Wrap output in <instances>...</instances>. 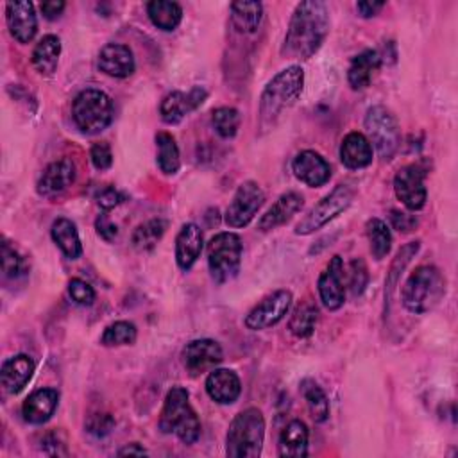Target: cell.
<instances>
[{
    "label": "cell",
    "instance_id": "21",
    "mask_svg": "<svg viewBox=\"0 0 458 458\" xmlns=\"http://www.w3.org/2000/svg\"><path fill=\"white\" fill-rule=\"evenodd\" d=\"M204 247V236L197 224H184L175 236V261L181 270H190Z\"/></svg>",
    "mask_w": 458,
    "mask_h": 458
},
{
    "label": "cell",
    "instance_id": "46",
    "mask_svg": "<svg viewBox=\"0 0 458 458\" xmlns=\"http://www.w3.org/2000/svg\"><path fill=\"white\" fill-rule=\"evenodd\" d=\"M95 229H97V234L106 240V242H113L118 234V227L116 224L111 222V218L107 215H100L97 220H95Z\"/></svg>",
    "mask_w": 458,
    "mask_h": 458
},
{
    "label": "cell",
    "instance_id": "26",
    "mask_svg": "<svg viewBox=\"0 0 458 458\" xmlns=\"http://www.w3.org/2000/svg\"><path fill=\"white\" fill-rule=\"evenodd\" d=\"M381 66V55L377 50L365 48L356 54L347 68V82L352 89H365L370 86L376 72Z\"/></svg>",
    "mask_w": 458,
    "mask_h": 458
},
{
    "label": "cell",
    "instance_id": "45",
    "mask_svg": "<svg viewBox=\"0 0 458 458\" xmlns=\"http://www.w3.org/2000/svg\"><path fill=\"white\" fill-rule=\"evenodd\" d=\"M390 224L394 229H397L399 233H410L417 227V218L410 213H404V211H399V209H392L390 215Z\"/></svg>",
    "mask_w": 458,
    "mask_h": 458
},
{
    "label": "cell",
    "instance_id": "17",
    "mask_svg": "<svg viewBox=\"0 0 458 458\" xmlns=\"http://www.w3.org/2000/svg\"><path fill=\"white\" fill-rule=\"evenodd\" d=\"M5 23L18 43H29L38 32V18L32 2H9L5 5Z\"/></svg>",
    "mask_w": 458,
    "mask_h": 458
},
{
    "label": "cell",
    "instance_id": "39",
    "mask_svg": "<svg viewBox=\"0 0 458 458\" xmlns=\"http://www.w3.org/2000/svg\"><path fill=\"white\" fill-rule=\"evenodd\" d=\"M0 256H2V276H4V279L14 281V279H18L25 274L23 258L14 249V245H11L7 240L2 242Z\"/></svg>",
    "mask_w": 458,
    "mask_h": 458
},
{
    "label": "cell",
    "instance_id": "11",
    "mask_svg": "<svg viewBox=\"0 0 458 458\" xmlns=\"http://www.w3.org/2000/svg\"><path fill=\"white\" fill-rule=\"evenodd\" d=\"M426 168L420 163L401 166L394 175V191L403 206L410 211H419L428 200L426 190Z\"/></svg>",
    "mask_w": 458,
    "mask_h": 458
},
{
    "label": "cell",
    "instance_id": "34",
    "mask_svg": "<svg viewBox=\"0 0 458 458\" xmlns=\"http://www.w3.org/2000/svg\"><path fill=\"white\" fill-rule=\"evenodd\" d=\"M365 234L370 245V252L376 259H383L392 247V234L390 227L381 218H369L365 224Z\"/></svg>",
    "mask_w": 458,
    "mask_h": 458
},
{
    "label": "cell",
    "instance_id": "29",
    "mask_svg": "<svg viewBox=\"0 0 458 458\" xmlns=\"http://www.w3.org/2000/svg\"><path fill=\"white\" fill-rule=\"evenodd\" d=\"M59 55H61V39L54 34H47L36 43L30 61L38 73L52 75L57 68Z\"/></svg>",
    "mask_w": 458,
    "mask_h": 458
},
{
    "label": "cell",
    "instance_id": "31",
    "mask_svg": "<svg viewBox=\"0 0 458 458\" xmlns=\"http://www.w3.org/2000/svg\"><path fill=\"white\" fill-rule=\"evenodd\" d=\"M147 14L154 27L170 32L179 27L182 20V7L170 0H152L147 4Z\"/></svg>",
    "mask_w": 458,
    "mask_h": 458
},
{
    "label": "cell",
    "instance_id": "16",
    "mask_svg": "<svg viewBox=\"0 0 458 458\" xmlns=\"http://www.w3.org/2000/svg\"><path fill=\"white\" fill-rule=\"evenodd\" d=\"M293 175L310 188L324 186L331 177L329 163L315 150H302L292 161Z\"/></svg>",
    "mask_w": 458,
    "mask_h": 458
},
{
    "label": "cell",
    "instance_id": "22",
    "mask_svg": "<svg viewBox=\"0 0 458 458\" xmlns=\"http://www.w3.org/2000/svg\"><path fill=\"white\" fill-rule=\"evenodd\" d=\"M34 372V361L27 354H14L2 363L0 381L7 394H18L30 381Z\"/></svg>",
    "mask_w": 458,
    "mask_h": 458
},
{
    "label": "cell",
    "instance_id": "44",
    "mask_svg": "<svg viewBox=\"0 0 458 458\" xmlns=\"http://www.w3.org/2000/svg\"><path fill=\"white\" fill-rule=\"evenodd\" d=\"M97 204L102 208V209H113L116 208L120 202H123L125 195L122 191H118L114 186H104L102 190H98L97 193Z\"/></svg>",
    "mask_w": 458,
    "mask_h": 458
},
{
    "label": "cell",
    "instance_id": "12",
    "mask_svg": "<svg viewBox=\"0 0 458 458\" xmlns=\"http://www.w3.org/2000/svg\"><path fill=\"white\" fill-rule=\"evenodd\" d=\"M293 295L290 290H276L261 299L245 317V327L250 331H261L276 326L284 318L292 306Z\"/></svg>",
    "mask_w": 458,
    "mask_h": 458
},
{
    "label": "cell",
    "instance_id": "18",
    "mask_svg": "<svg viewBox=\"0 0 458 458\" xmlns=\"http://www.w3.org/2000/svg\"><path fill=\"white\" fill-rule=\"evenodd\" d=\"M75 175H77V172H75V165L72 159L63 157L57 161H52L41 172V175L36 182V190L43 197L57 195V193L64 191L68 186H72V182L75 181Z\"/></svg>",
    "mask_w": 458,
    "mask_h": 458
},
{
    "label": "cell",
    "instance_id": "30",
    "mask_svg": "<svg viewBox=\"0 0 458 458\" xmlns=\"http://www.w3.org/2000/svg\"><path fill=\"white\" fill-rule=\"evenodd\" d=\"M263 18V5L259 2H233L231 4V23L242 34H252L258 30Z\"/></svg>",
    "mask_w": 458,
    "mask_h": 458
},
{
    "label": "cell",
    "instance_id": "47",
    "mask_svg": "<svg viewBox=\"0 0 458 458\" xmlns=\"http://www.w3.org/2000/svg\"><path fill=\"white\" fill-rule=\"evenodd\" d=\"M66 4L63 0H47V2H41V13L47 20H57L63 11H64Z\"/></svg>",
    "mask_w": 458,
    "mask_h": 458
},
{
    "label": "cell",
    "instance_id": "8",
    "mask_svg": "<svg viewBox=\"0 0 458 458\" xmlns=\"http://www.w3.org/2000/svg\"><path fill=\"white\" fill-rule=\"evenodd\" d=\"M363 125L367 140L377 150L379 157L392 159L401 145V131L394 113L385 106H372L365 113Z\"/></svg>",
    "mask_w": 458,
    "mask_h": 458
},
{
    "label": "cell",
    "instance_id": "27",
    "mask_svg": "<svg viewBox=\"0 0 458 458\" xmlns=\"http://www.w3.org/2000/svg\"><path fill=\"white\" fill-rule=\"evenodd\" d=\"M308 442H310L308 426L302 420L293 419L279 433L277 453H279V456H288V458L306 456Z\"/></svg>",
    "mask_w": 458,
    "mask_h": 458
},
{
    "label": "cell",
    "instance_id": "14",
    "mask_svg": "<svg viewBox=\"0 0 458 458\" xmlns=\"http://www.w3.org/2000/svg\"><path fill=\"white\" fill-rule=\"evenodd\" d=\"M181 360L184 369L191 376H199L208 370H213L224 360V352L216 340L197 338L182 347Z\"/></svg>",
    "mask_w": 458,
    "mask_h": 458
},
{
    "label": "cell",
    "instance_id": "48",
    "mask_svg": "<svg viewBox=\"0 0 458 458\" xmlns=\"http://www.w3.org/2000/svg\"><path fill=\"white\" fill-rule=\"evenodd\" d=\"M385 7V2H370V0H363L356 4V11L361 18H370L376 16L381 9Z\"/></svg>",
    "mask_w": 458,
    "mask_h": 458
},
{
    "label": "cell",
    "instance_id": "25",
    "mask_svg": "<svg viewBox=\"0 0 458 458\" xmlns=\"http://www.w3.org/2000/svg\"><path fill=\"white\" fill-rule=\"evenodd\" d=\"M59 403V392L54 388H39L34 390L21 404V415L29 424H43L47 422Z\"/></svg>",
    "mask_w": 458,
    "mask_h": 458
},
{
    "label": "cell",
    "instance_id": "35",
    "mask_svg": "<svg viewBox=\"0 0 458 458\" xmlns=\"http://www.w3.org/2000/svg\"><path fill=\"white\" fill-rule=\"evenodd\" d=\"M301 388L311 419L315 422H326L329 417V399L326 392L313 379H304L301 383Z\"/></svg>",
    "mask_w": 458,
    "mask_h": 458
},
{
    "label": "cell",
    "instance_id": "20",
    "mask_svg": "<svg viewBox=\"0 0 458 458\" xmlns=\"http://www.w3.org/2000/svg\"><path fill=\"white\" fill-rule=\"evenodd\" d=\"M206 392L218 404H233L242 394V381L231 369H213L206 377Z\"/></svg>",
    "mask_w": 458,
    "mask_h": 458
},
{
    "label": "cell",
    "instance_id": "49",
    "mask_svg": "<svg viewBox=\"0 0 458 458\" xmlns=\"http://www.w3.org/2000/svg\"><path fill=\"white\" fill-rule=\"evenodd\" d=\"M127 454L143 456V454H147V451H145V447H141L138 442H131V444L123 445V447L118 451V456H127Z\"/></svg>",
    "mask_w": 458,
    "mask_h": 458
},
{
    "label": "cell",
    "instance_id": "3",
    "mask_svg": "<svg viewBox=\"0 0 458 458\" xmlns=\"http://www.w3.org/2000/svg\"><path fill=\"white\" fill-rule=\"evenodd\" d=\"M445 295V277L433 265L417 267L401 288L403 306L415 315L433 310Z\"/></svg>",
    "mask_w": 458,
    "mask_h": 458
},
{
    "label": "cell",
    "instance_id": "38",
    "mask_svg": "<svg viewBox=\"0 0 458 458\" xmlns=\"http://www.w3.org/2000/svg\"><path fill=\"white\" fill-rule=\"evenodd\" d=\"M211 123L215 127V131L218 132V136L229 140L238 132L240 127V113L234 107L229 106H222L213 109L211 113Z\"/></svg>",
    "mask_w": 458,
    "mask_h": 458
},
{
    "label": "cell",
    "instance_id": "13",
    "mask_svg": "<svg viewBox=\"0 0 458 458\" xmlns=\"http://www.w3.org/2000/svg\"><path fill=\"white\" fill-rule=\"evenodd\" d=\"M317 290L326 310L336 311L345 302V268L342 256H333L318 276Z\"/></svg>",
    "mask_w": 458,
    "mask_h": 458
},
{
    "label": "cell",
    "instance_id": "6",
    "mask_svg": "<svg viewBox=\"0 0 458 458\" xmlns=\"http://www.w3.org/2000/svg\"><path fill=\"white\" fill-rule=\"evenodd\" d=\"M72 116L82 132L98 134L113 122L114 106L107 93L86 88L73 98Z\"/></svg>",
    "mask_w": 458,
    "mask_h": 458
},
{
    "label": "cell",
    "instance_id": "9",
    "mask_svg": "<svg viewBox=\"0 0 458 458\" xmlns=\"http://www.w3.org/2000/svg\"><path fill=\"white\" fill-rule=\"evenodd\" d=\"M354 200V188L349 184H336L326 197H322L295 225V234H311L324 227L335 216L344 213Z\"/></svg>",
    "mask_w": 458,
    "mask_h": 458
},
{
    "label": "cell",
    "instance_id": "2",
    "mask_svg": "<svg viewBox=\"0 0 458 458\" xmlns=\"http://www.w3.org/2000/svg\"><path fill=\"white\" fill-rule=\"evenodd\" d=\"M304 88V70L299 64H290L277 72L265 86L259 97V129L268 131L276 125L279 116L292 107Z\"/></svg>",
    "mask_w": 458,
    "mask_h": 458
},
{
    "label": "cell",
    "instance_id": "15",
    "mask_svg": "<svg viewBox=\"0 0 458 458\" xmlns=\"http://www.w3.org/2000/svg\"><path fill=\"white\" fill-rule=\"evenodd\" d=\"M208 98V91L200 86L191 88L190 91H170L161 98L159 114L161 120L168 125L179 123L186 114L195 111Z\"/></svg>",
    "mask_w": 458,
    "mask_h": 458
},
{
    "label": "cell",
    "instance_id": "33",
    "mask_svg": "<svg viewBox=\"0 0 458 458\" xmlns=\"http://www.w3.org/2000/svg\"><path fill=\"white\" fill-rule=\"evenodd\" d=\"M166 227H168V222L165 218H150L140 224L131 234L132 247L141 252L154 249L156 243L163 238Z\"/></svg>",
    "mask_w": 458,
    "mask_h": 458
},
{
    "label": "cell",
    "instance_id": "42",
    "mask_svg": "<svg viewBox=\"0 0 458 458\" xmlns=\"http://www.w3.org/2000/svg\"><path fill=\"white\" fill-rule=\"evenodd\" d=\"M89 159L93 163V166L100 172L111 168L113 165V152H111V147L109 143L106 141H97L91 145V150H89Z\"/></svg>",
    "mask_w": 458,
    "mask_h": 458
},
{
    "label": "cell",
    "instance_id": "23",
    "mask_svg": "<svg viewBox=\"0 0 458 458\" xmlns=\"http://www.w3.org/2000/svg\"><path fill=\"white\" fill-rule=\"evenodd\" d=\"M372 145L365 134L352 131L340 143V161L349 170H361L372 163Z\"/></svg>",
    "mask_w": 458,
    "mask_h": 458
},
{
    "label": "cell",
    "instance_id": "41",
    "mask_svg": "<svg viewBox=\"0 0 458 458\" xmlns=\"http://www.w3.org/2000/svg\"><path fill=\"white\" fill-rule=\"evenodd\" d=\"M68 295L79 306H91L97 297L93 286L81 277H73L68 281Z\"/></svg>",
    "mask_w": 458,
    "mask_h": 458
},
{
    "label": "cell",
    "instance_id": "4",
    "mask_svg": "<svg viewBox=\"0 0 458 458\" xmlns=\"http://www.w3.org/2000/svg\"><path fill=\"white\" fill-rule=\"evenodd\" d=\"M159 429L166 435L174 433L181 442L191 445L200 437V420L190 404V394L182 386H172L163 401L159 415Z\"/></svg>",
    "mask_w": 458,
    "mask_h": 458
},
{
    "label": "cell",
    "instance_id": "1",
    "mask_svg": "<svg viewBox=\"0 0 458 458\" xmlns=\"http://www.w3.org/2000/svg\"><path fill=\"white\" fill-rule=\"evenodd\" d=\"M329 32V9L322 0H304L295 5L281 55L286 59L306 61L313 57L322 47Z\"/></svg>",
    "mask_w": 458,
    "mask_h": 458
},
{
    "label": "cell",
    "instance_id": "24",
    "mask_svg": "<svg viewBox=\"0 0 458 458\" xmlns=\"http://www.w3.org/2000/svg\"><path fill=\"white\" fill-rule=\"evenodd\" d=\"M302 204H304V199L297 191H286V193L279 195V199L258 220V229L272 231V229L283 225L302 208Z\"/></svg>",
    "mask_w": 458,
    "mask_h": 458
},
{
    "label": "cell",
    "instance_id": "5",
    "mask_svg": "<svg viewBox=\"0 0 458 458\" xmlns=\"http://www.w3.org/2000/svg\"><path fill=\"white\" fill-rule=\"evenodd\" d=\"M265 440V419L261 410L250 406L240 411L229 424L225 435V454L229 458H256Z\"/></svg>",
    "mask_w": 458,
    "mask_h": 458
},
{
    "label": "cell",
    "instance_id": "10",
    "mask_svg": "<svg viewBox=\"0 0 458 458\" xmlns=\"http://www.w3.org/2000/svg\"><path fill=\"white\" fill-rule=\"evenodd\" d=\"M265 202V191L261 190V186L254 181H245L242 182L227 209H225V215H224V220L229 227H245L252 222V218L258 215L259 208L263 206Z\"/></svg>",
    "mask_w": 458,
    "mask_h": 458
},
{
    "label": "cell",
    "instance_id": "28",
    "mask_svg": "<svg viewBox=\"0 0 458 458\" xmlns=\"http://www.w3.org/2000/svg\"><path fill=\"white\" fill-rule=\"evenodd\" d=\"M50 236L66 258L77 259L82 254V243L79 238V231L70 218H64V216L55 218L50 227Z\"/></svg>",
    "mask_w": 458,
    "mask_h": 458
},
{
    "label": "cell",
    "instance_id": "36",
    "mask_svg": "<svg viewBox=\"0 0 458 458\" xmlns=\"http://www.w3.org/2000/svg\"><path fill=\"white\" fill-rule=\"evenodd\" d=\"M318 320V310L311 302L299 304L288 322V329L297 338H308L315 331V324Z\"/></svg>",
    "mask_w": 458,
    "mask_h": 458
},
{
    "label": "cell",
    "instance_id": "37",
    "mask_svg": "<svg viewBox=\"0 0 458 458\" xmlns=\"http://www.w3.org/2000/svg\"><path fill=\"white\" fill-rule=\"evenodd\" d=\"M138 329L129 320H116L109 324L100 336V344L104 347H120V345H132L136 342Z\"/></svg>",
    "mask_w": 458,
    "mask_h": 458
},
{
    "label": "cell",
    "instance_id": "40",
    "mask_svg": "<svg viewBox=\"0 0 458 458\" xmlns=\"http://www.w3.org/2000/svg\"><path fill=\"white\" fill-rule=\"evenodd\" d=\"M347 288L351 290L352 295H360L363 293L367 283H369V270H367V265L361 258H356L349 263V268H347Z\"/></svg>",
    "mask_w": 458,
    "mask_h": 458
},
{
    "label": "cell",
    "instance_id": "7",
    "mask_svg": "<svg viewBox=\"0 0 458 458\" xmlns=\"http://www.w3.org/2000/svg\"><path fill=\"white\" fill-rule=\"evenodd\" d=\"M242 238L236 233H216L206 245L208 268L215 283L222 284L234 279L242 265Z\"/></svg>",
    "mask_w": 458,
    "mask_h": 458
},
{
    "label": "cell",
    "instance_id": "32",
    "mask_svg": "<svg viewBox=\"0 0 458 458\" xmlns=\"http://www.w3.org/2000/svg\"><path fill=\"white\" fill-rule=\"evenodd\" d=\"M156 147H157L159 170L166 175L177 174L181 168V156H179V147L175 143V138L166 131H159L156 134Z\"/></svg>",
    "mask_w": 458,
    "mask_h": 458
},
{
    "label": "cell",
    "instance_id": "43",
    "mask_svg": "<svg viewBox=\"0 0 458 458\" xmlns=\"http://www.w3.org/2000/svg\"><path fill=\"white\" fill-rule=\"evenodd\" d=\"M114 428V419L109 413H93L86 420L88 433L95 437H106Z\"/></svg>",
    "mask_w": 458,
    "mask_h": 458
},
{
    "label": "cell",
    "instance_id": "19",
    "mask_svg": "<svg viewBox=\"0 0 458 458\" xmlns=\"http://www.w3.org/2000/svg\"><path fill=\"white\" fill-rule=\"evenodd\" d=\"M98 68L109 77L125 79L134 73L132 50L123 43H107L98 52Z\"/></svg>",
    "mask_w": 458,
    "mask_h": 458
}]
</instances>
